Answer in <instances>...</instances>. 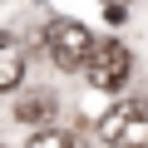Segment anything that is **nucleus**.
<instances>
[{"instance_id": "nucleus-1", "label": "nucleus", "mask_w": 148, "mask_h": 148, "mask_svg": "<svg viewBox=\"0 0 148 148\" xmlns=\"http://www.w3.org/2000/svg\"><path fill=\"white\" fill-rule=\"evenodd\" d=\"M99 138L109 148H148V104L143 99H123L99 119Z\"/></svg>"}, {"instance_id": "nucleus-4", "label": "nucleus", "mask_w": 148, "mask_h": 148, "mask_svg": "<svg viewBox=\"0 0 148 148\" xmlns=\"http://www.w3.org/2000/svg\"><path fill=\"white\" fill-rule=\"evenodd\" d=\"M20 79H25V49H20L15 35L0 30V94L20 89Z\"/></svg>"}, {"instance_id": "nucleus-5", "label": "nucleus", "mask_w": 148, "mask_h": 148, "mask_svg": "<svg viewBox=\"0 0 148 148\" xmlns=\"http://www.w3.org/2000/svg\"><path fill=\"white\" fill-rule=\"evenodd\" d=\"M54 114H59V99L54 94H25L15 104V119L25 128H45V123H54Z\"/></svg>"}, {"instance_id": "nucleus-2", "label": "nucleus", "mask_w": 148, "mask_h": 148, "mask_svg": "<svg viewBox=\"0 0 148 148\" xmlns=\"http://www.w3.org/2000/svg\"><path fill=\"white\" fill-rule=\"evenodd\" d=\"M94 49V35H89V25H79V20H49L45 25V54H49V64L54 69H64V74H74L84 64V54Z\"/></svg>"}, {"instance_id": "nucleus-6", "label": "nucleus", "mask_w": 148, "mask_h": 148, "mask_svg": "<svg viewBox=\"0 0 148 148\" xmlns=\"http://www.w3.org/2000/svg\"><path fill=\"white\" fill-rule=\"evenodd\" d=\"M25 148H84V138L74 133V128H54V123H45V128L30 133Z\"/></svg>"}, {"instance_id": "nucleus-3", "label": "nucleus", "mask_w": 148, "mask_h": 148, "mask_svg": "<svg viewBox=\"0 0 148 148\" xmlns=\"http://www.w3.org/2000/svg\"><path fill=\"white\" fill-rule=\"evenodd\" d=\"M84 74H89V89H119L123 79H128V69H133V54H128V45L123 40H94V49L84 54V64H79Z\"/></svg>"}]
</instances>
